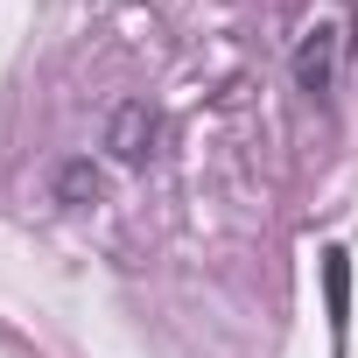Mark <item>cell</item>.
<instances>
[{
  "mask_svg": "<svg viewBox=\"0 0 358 358\" xmlns=\"http://www.w3.org/2000/svg\"><path fill=\"white\" fill-rule=\"evenodd\" d=\"M85 190H99V176L92 169H64V197H85Z\"/></svg>",
  "mask_w": 358,
  "mask_h": 358,
  "instance_id": "4",
  "label": "cell"
},
{
  "mask_svg": "<svg viewBox=\"0 0 358 358\" xmlns=\"http://www.w3.org/2000/svg\"><path fill=\"white\" fill-rule=\"evenodd\" d=\"M148 141H155V113H148V106H120V120H113V155H120V162H141Z\"/></svg>",
  "mask_w": 358,
  "mask_h": 358,
  "instance_id": "2",
  "label": "cell"
},
{
  "mask_svg": "<svg viewBox=\"0 0 358 358\" xmlns=\"http://www.w3.org/2000/svg\"><path fill=\"white\" fill-rule=\"evenodd\" d=\"M323 274H330V316L344 323V253H337V246L323 253Z\"/></svg>",
  "mask_w": 358,
  "mask_h": 358,
  "instance_id": "3",
  "label": "cell"
},
{
  "mask_svg": "<svg viewBox=\"0 0 358 358\" xmlns=\"http://www.w3.org/2000/svg\"><path fill=\"white\" fill-rule=\"evenodd\" d=\"M337 64H344V29L337 22H316L302 43H295V85L309 99H330L337 92Z\"/></svg>",
  "mask_w": 358,
  "mask_h": 358,
  "instance_id": "1",
  "label": "cell"
}]
</instances>
